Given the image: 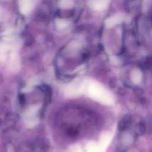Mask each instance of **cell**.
Segmentation results:
<instances>
[{
    "label": "cell",
    "mask_w": 152,
    "mask_h": 152,
    "mask_svg": "<svg viewBox=\"0 0 152 152\" xmlns=\"http://www.w3.org/2000/svg\"><path fill=\"white\" fill-rule=\"evenodd\" d=\"M1 10V9H0ZM0 14H1V11H0ZM0 15H1V14H0Z\"/></svg>",
    "instance_id": "cell-1"
}]
</instances>
